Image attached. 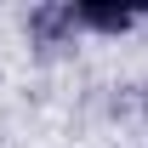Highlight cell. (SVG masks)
Wrapping results in <instances>:
<instances>
[{
    "label": "cell",
    "mask_w": 148,
    "mask_h": 148,
    "mask_svg": "<svg viewBox=\"0 0 148 148\" xmlns=\"http://www.w3.org/2000/svg\"><path fill=\"white\" fill-rule=\"evenodd\" d=\"M74 12H80V23H91V29H103V34L131 29V12H125V6H74Z\"/></svg>",
    "instance_id": "1"
}]
</instances>
